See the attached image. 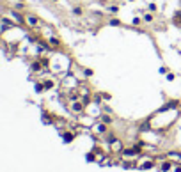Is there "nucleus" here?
<instances>
[{
    "label": "nucleus",
    "instance_id": "nucleus-25",
    "mask_svg": "<svg viewBox=\"0 0 181 172\" xmlns=\"http://www.w3.org/2000/svg\"><path fill=\"white\" fill-rule=\"evenodd\" d=\"M142 21H144V20H142V16H135V18L131 20V23H133L135 27H139V25L142 23Z\"/></svg>",
    "mask_w": 181,
    "mask_h": 172
},
{
    "label": "nucleus",
    "instance_id": "nucleus-16",
    "mask_svg": "<svg viewBox=\"0 0 181 172\" xmlns=\"http://www.w3.org/2000/svg\"><path fill=\"white\" fill-rule=\"evenodd\" d=\"M37 59H39V62L43 64V68H48V66H50V64H52V60H50V57H46V55H39Z\"/></svg>",
    "mask_w": 181,
    "mask_h": 172
},
{
    "label": "nucleus",
    "instance_id": "nucleus-7",
    "mask_svg": "<svg viewBox=\"0 0 181 172\" xmlns=\"http://www.w3.org/2000/svg\"><path fill=\"white\" fill-rule=\"evenodd\" d=\"M60 135H62V140H64V144H71V142L75 140V137H76V133H75L73 130H69V128H67V130H64Z\"/></svg>",
    "mask_w": 181,
    "mask_h": 172
},
{
    "label": "nucleus",
    "instance_id": "nucleus-17",
    "mask_svg": "<svg viewBox=\"0 0 181 172\" xmlns=\"http://www.w3.org/2000/svg\"><path fill=\"white\" fill-rule=\"evenodd\" d=\"M107 11H108L110 14H117V13H119V6H117V4H108V6H107Z\"/></svg>",
    "mask_w": 181,
    "mask_h": 172
},
{
    "label": "nucleus",
    "instance_id": "nucleus-30",
    "mask_svg": "<svg viewBox=\"0 0 181 172\" xmlns=\"http://www.w3.org/2000/svg\"><path fill=\"white\" fill-rule=\"evenodd\" d=\"M52 2H53V4H57V2H59V0H52Z\"/></svg>",
    "mask_w": 181,
    "mask_h": 172
},
{
    "label": "nucleus",
    "instance_id": "nucleus-21",
    "mask_svg": "<svg viewBox=\"0 0 181 172\" xmlns=\"http://www.w3.org/2000/svg\"><path fill=\"white\" fill-rule=\"evenodd\" d=\"M85 160H87L89 163H93V162H96V155H94V151H90V153H87V155H85Z\"/></svg>",
    "mask_w": 181,
    "mask_h": 172
},
{
    "label": "nucleus",
    "instance_id": "nucleus-27",
    "mask_svg": "<svg viewBox=\"0 0 181 172\" xmlns=\"http://www.w3.org/2000/svg\"><path fill=\"white\" fill-rule=\"evenodd\" d=\"M73 14H75V16H82V14H83V9H82V7H73Z\"/></svg>",
    "mask_w": 181,
    "mask_h": 172
},
{
    "label": "nucleus",
    "instance_id": "nucleus-31",
    "mask_svg": "<svg viewBox=\"0 0 181 172\" xmlns=\"http://www.w3.org/2000/svg\"><path fill=\"white\" fill-rule=\"evenodd\" d=\"M128 2H135V0H128Z\"/></svg>",
    "mask_w": 181,
    "mask_h": 172
},
{
    "label": "nucleus",
    "instance_id": "nucleus-13",
    "mask_svg": "<svg viewBox=\"0 0 181 172\" xmlns=\"http://www.w3.org/2000/svg\"><path fill=\"white\" fill-rule=\"evenodd\" d=\"M78 94H80V98H90V91H89L87 85H83V83L78 85Z\"/></svg>",
    "mask_w": 181,
    "mask_h": 172
},
{
    "label": "nucleus",
    "instance_id": "nucleus-24",
    "mask_svg": "<svg viewBox=\"0 0 181 172\" xmlns=\"http://www.w3.org/2000/svg\"><path fill=\"white\" fill-rule=\"evenodd\" d=\"M147 11H149V13H154V14H156V11H158V6H156L154 2H149V4H147Z\"/></svg>",
    "mask_w": 181,
    "mask_h": 172
},
{
    "label": "nucleus",
    "instance_id": "nucleus-6",
    "mask_svg": "<svg viewBox=\"0 0 181 172\" xmlns=\"http://www.w3.org/2000/svg\"><path fill=\"white\" fill-rule=\"evenodd\" d=\"M172 170H174V163L169 158L158 163V172H172Z\"/></svg>",
    "mask_w": 181,
    "mask_h": 172
},
{
    "label": "nucleus",
    "instance_id": "nucleus-20",
    "mask_svg": "<svg viewBox=\"0 0 181 172\" xmlns=\"http://www.w3.org/2000/svg\"><path fill=\"white\" fill-rule=\"evenodd\" d=\"M108 25H112V27H121L123 23H121L119 18H110V20H108Z\"/></svg>",
    "mask_w": 181,
    "mask_h": 172
},
{
    "label": "nucleus",
    "instance_id": "nucleus-2",
    "mask_svg": "<svg viewBox=\"0 0 181 172\" xmlns=\"http://www.w3.org/2000/svg\"><path fill=\"white\" fill-rule=\"evenodd\" d=\"M67 110H69L71 114H75V115H80V114L85 112V103L80 98L73 99V101H69V105H67Z\"/></svg>",
    "mask_w": 181,
    "mask_h": 172
},
{
    "label": "nucleus",
    "instance_id": "nucleus-1",
    "mask_svg": "<svg viewBox=\"0 0 181 172\" xmlns=\"http://www.w3.org/2000/svg\"><path fill=\"white\" fill-rule=\"evenodd\" d=\"M89 130H90V133H93L94 137H100V138H101V137L110 130V126H108V124H105V122H101V121H96L93 126L89 128Z\"/></svg>",
    "mask_w": 181,
    "mask_h": 172
},
{
    "label": "nucleus",
    "instance_id": "nucleus-14",
    "mask_svg": "<svg viewBox=\"0 0 181 172\" xmlns=\"http://www.w3.org/2000/svg\"><path fill=\"white\" fill-rule=\"evenodd\" d=\"M100 121L101 122H105V124H112V122H114V115H112V114H108V112H103L101 115H100Z\"/></svg>",
    "mask_w": 181,
    "mask_h": 172
},
{
    "label": "nucleus",
    "instance_id": "nucleus-29",
    "mask_svg": "<svg viewBox=\"0 0 181 172\" xmlns=\"http://www.w3.org/2000/svg\"><path fill=\"white\" fill-rule=\"evenodd\" d=\"M160 73H162V75H167V68H160Z\"/></svg>",
    "mask_w": 181,
    "mask_h": 172
},
{
    "label": "nucleus",
    "instance_id": "nucleus-22",
    "mask_svg": "<svg viewBox=\"0 0 181 172\" xmlns=\"http://www.w3.org/2000/svg\"><path fill=\"white\" fill-rule=\"evenodd\" d=\"M13 9H16V11H21V13H23V11H25V9H27V6H25V4H23V2H16V4H14V7H13Z\"/></svg>",
    "mask_w": 181,
    "mask_h": 172
},
{
    "label": "nucleus",
    "instance_id": "nucleus-32",
    "mask_svg": "<svg viewBox=\"0 0 181 172\" xmlns=\"http://www.w3.org/2000/svg\"><path fill=\"white\" fill-rule=\"evenodd\" d=\"M0 20H2V16H0Z\"/></svg>",
    "mask_w": 181,
    "mask_h": 172
},
{
    "label": "nucleus",
    "instance_id": "nucleus-12",
    "mask_svg": "<svg viewBox=\"0 0 181 172\" xmlns=\"http://www.w3.org/2000/svg\"><path fill=\"white\" fill-rule=\"evenodd\" d=\"M116 138H117V137H116V133L112 131V130H108V131H107V133H105V135L101 137V140H103L105 144H112V142H114Z\"/></svg>",
    "mask_w": 181,
    "mask_h": 172
},
{
    "label": "nucleus",
    "instance_id": "nucleus-19",
    "mask_svg": "<svg viewBox=\"0 0 181 172\" xmlns=\"http://www.w3.org/2000/svg\"><path fill=\"white\" fill-rule=\"evenodd\" d=\"M34 87H36V92H37V94H43L44 91H46V89H44V85H43V82H36Z\"/></svg>",
    "mask_w": 181,
    "mask_h": 172
},
{
    "label": "nucleus",
    "instance_id": "nucleus-5",
    "mask_svg": "<svg viewBox=\"0 0 181 172\" xmlns=\"http://www.w3.org/2000/svg\"><path fill=\"white\" fill-rule=\"evenodd\" d=\"M119 156H121L123 160H137L140 155H139V153H137V151H135V149L130 145V147H124V149H123V153H121Z\"/></svg>",
    "mask_w": 181,
    "mask_h": 172
},
{
    "label": "nucleus",
    "instance_id": "nucleus-8",
    "mask_svg": "<svg viewBox=\"0 0 181 172\" xmlns=\"http://www.w3.org/2000/svg\"><path fill=\"white\" fill-rule=\"evenodd\" d=\"M11 16L14 18V21L18 25H25V14L21 13V11H16V9H13L11 11Z\"/></svg>",
    "mask_w": 181,
    "mask_h": 172
},
{
    "label": "nucleus",
    "instance_id": "nucleus-11",
    "mask_svg": "<svg viewBox=\"0 0 181 172\" xmlns=\"http://www.w3.org/2000/svg\"><path fill=\"white\" fill-rule=\"evenodd\" d=\"M43 69H44V68H43V64L39 62V59H36V60L30 62V71H32V73H41Z\"/></svg>",
    "mask_w": 181,
    "mask_h": 172
},
{
    "label": "nucleus",
    "instance_id": "nucleus-15",
    "mask_svg": "<svg viewBox=\"0 0 181 172\" xmlns=\"http://www.w3.org/2000/svg\"><path fill=\"white\" fill-rule=\"evenodd\" d=\"M43 85H44V89H46V91H52V89H55V82H53L52 78L43 80Z\"/></svg>",
    "mask_w": 181,
    "mask_h": 172
},
{
    "label": "nucleus",
    "instance_id": "nucleus-9",
    "mask_svg": "<svg viewBox=\"0 0 181 172\" xmlns=\"http://www.w3.org/2000/svg\"><path fill=\"white\" fill-rule=\"evenodd\" d=\"M165 155H167V158H169L172 163L181 165V151H169V153H165Z\"/></svg>",
    "mask_w": 181,
    "mask_h": 172
},
{
    "label": "nucleus",
    "instance_id": "nucleus-26",
    "mask_svg": "<svg viewBox=\"0 0 181 172\" xmlns=\"http://www.w3.org/2000/svg\"><path fill=\"white\" fill-rule=\"evenodd\" d=\"M94 75V71L93 69H90V68H83V76H87V78H90V76H93Z\"/></svg>",
    "mask_w": 181,
    "mask_h": 172
},
{
    "label": "nucleus",
    "instance_id": "nucleus-23",
    "mask_svg": "<svg viewBox=\"0 0 181 172\" xmlns=\"http://www.w3.org/2000/svg\"><path fill=\"white\" fill-rule=\"evenodd\" d=\"M172 20H174V23H176V25H181V11H176Z\"/></svg>",
    "mask_w": 181,
    "mask_h": 172
},
{
    "label": "nucleus",
    "instance_id": "nucleus-4",
    "mask_svg": "<svg viewBox=\"0 0 181 172\" xmlns=\"http://www.w3.org/2000/svg\"><path fill=\"white\" fill-rule=\"evenodd\" d=\"M25 23L30 27V29H37V27H43V20L36 14H25Z\"/></svg>",
    "mask_w": 181,
    "mask_h": 172
},
{
    "label": "nucleus",
    "instance_id": "nucleus-3",
    "mask_svg": "<svg viewBox=\"0 0 181 172\" xmlns=\"http://www.w3.org/2000/svg\"><path fill=\"white\" fill-rule=\"evenodd\" d=\"M126 145H124V142L121 140V138H116L112 144H108V151H110V155H121L123 153V149H124Z\"/></svg>",
    "mask_w": 181,
    "mask_h": 172
},
{
    "label": "nucleus",
    "instance_id": "nucleus-18",
    "mask_svg": "<svg viewBox=\"0 0 181 172\" xmlns=\"http://www.w3.org/2000/svg\"><path fill=\"white\" fill-rule=\"evenodd\" d=\"M142 20H144V23H153L154 21V13H146L142 16Z\"/></svg>",
    "mask_w": 181,
    "mask_h": 172
},
{
    "label": "nucleus",
    "instance_id": "nucleus-10",
    "mask_svg": "<svg viewBox=\"0 0 181 172\" xmlns=\"http://www.w3.org/2000/svg\"><path fill=\"white\" fill-rule=\"evenodd\" d=\"M48 45L52 46V50H60V48H62V41H60L59 37L52 36V37H48Z\"/></svg>",
    "mask_w": 181,
    "mask_h": 172
},
{
    "label": "nucleus",
    "instance_id": "nucleus-28",
    "mask_svg": "<svg viewBox=\"0 0 181 172\" xmlns=\"http://www.w3.org/2000/svg\"><path fill=\"white\" fill-rule=\"evenodd\" d=\"M165 76H167V80H169V82H172V80L176 78V75H174V73H170V71H169V73L165 75Z\"/></svg>",
    "mask_w": 181,
    "mask_h": 172
}]
</instances>
